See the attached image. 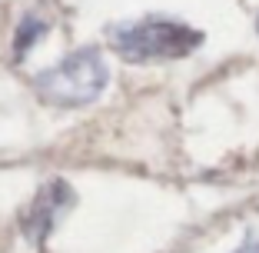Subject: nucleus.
I'll return each mask as SVG.
<instances>
[{"mask_svg": "<svg viewBox=\"0 0 259 253\" xmlns=\"http://www.w3.org/2000/svg\"><path fill=\"white\" fill-rule=\"evenodd\" d=\"M113 50L130 63H153V60H180L203 47V33L190 23L173 17H140L110 27Z\"/></svg>", "mask_w": 259, "mask_h": 253, "instance_id": "1", "label": "nucleus"}, {"mask_svg": "<svg viewBox=\"0 0 259 253\" xmlns=\"http://www.w3.org/2000/svg\"><path fill=\"white\" fill-rule=\"evenodd\" d=\"M110 84V67L107 60L100 57L97 47H83V50H73L67 54L60 63L40 70L33 77V90L44 103L50 107H87L100 93L107 90Z\"/></svg>", "mask_w": 259, "mask_h": 253, "instance_id": "2", "label": "nucleus"}, {"mask_svg": "<svg viewBox=\"0 0 259 253\" xmlns=\"http://www.w3.org/2000/svg\"><path fill=\"white\" fill-rule=\"evenodd\" d=\"M70 203H73V193H70V187L63 184V180L47 184L44 190L37 193L33 207H30V216H27V237H30L33 243H44L47 233L57 227L60 213L70 207Z\"/></svg>", "mask_w": 259, "mask_h": 253, "instance_id": "3", "label": "nucleus"}, {"mask_svg": "<svg viewBox=\"0 0 259 253\" xmlns=\"http://www.w3.org/2000/svg\"><path fill=\"white\" fill-rule=\"evenodd\" d=\"M47 33V20L44 17H37V14H27L20 20V27H17V33H14V50H17V57L20 54H27L33 44H40V37Z\"/></svg>", "mask_w": 259, "mask_h": 253, "instance_id": "4", "label": "nucleus"}, {"mask_svg": "<svg viewBox=\"0 0 259 253\" xmlns=\"http://www.w3.org/2000/svg\"><path fill=\"white\" fill-rule=\"evenodd\" d=\"M233 253H259V240H246L243 246H236Z\"/></svg>", "mask_w": 259, "mask_h": 253, "instance_id": "5", "label": "nucleus"}, {"mask_svg": "<svg viewBox=\"0 0 259 253\" xmlns=\"http://www.w3.org/2000/svg\"><path fill=\"white\" fill-rule=\"evenodd\" d=\"M256 30H259V17H256Z\"/></svg>", "mask_w": 259, "mask_h": 253, "instance_id": "6", "label": "nucleus"}]
</instances>
